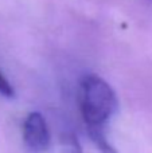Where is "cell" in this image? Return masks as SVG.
I'll list each match as a JSON object with an SVG mask.
<instances>
[{
    "label": "cell",
    "instance_id": "7a4b0ae2",
    "mask_svg": "<svg viewBox=\"0 0 152 153\" xmlns=\"http://www.w3.org/2000/svg\"><path fill=\"white\" fill-rule=\"evenodd\" d=\"M23 141L32 153H42L50 145V132L39 111H32L24 120Z\"/></svg>",
    "mask_w": 152,
    "mask_h": 153
},
{
    "label": "cell",
    "instance_id": "277c9868",
    "mask_svg": "<svg viewBox=\"0 0 152 153\" xmlns=\"http://www.w3.org/2000/svg\"><path fill=\"white\" fill-rule=\"evenodd\" d=\"M0 95H4L7 98H12L15 95V90L3 73H0Z\"/></svg>",
    "mask_w": 152,
    "mask_h": 153
},
{
    "label": "cell",
    "instance_id": "6da1fadb",
    "mask_svg": "<svg viewBox=\"0 0 152 153\" xmlns=\"http://www.w3.org/2000/svg\"><path fill=\"white\" fill-rule=\"evenodd\" d=\"M80 108L86 130L94 145L102 153H117L105 132V125L118 108L112 86L97 75L83 76L80 85Z\"/></svg>",
    "mask_w": 152,
    "mask_h": 153
},
{
    "label": "cell",
    "instance_id": "3957f363",
    "mask_svg": "<svg viewBox=\"0 0 152 153\" xmlns=\"http://www.w3.org/2000/svg\"><path fill=\"white\" fill-rule=\"evenodd\" d=\"M61 153H82L78 138L72 132H63L61 134Z\"/></svg>",
    "mask_w": 152,
    "mask_h": 153
}]
</instances>
